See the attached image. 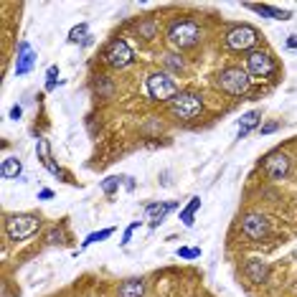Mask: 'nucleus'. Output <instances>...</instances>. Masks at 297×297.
<instances>
[{
	"label": "nucleus",
	"instance_id": "1",
	"mask_svg": "<svg viewBox=\"0 0 297 297\" xmlns=\"http://www.w3.org/2000/svg\"><path fill=\"white\" fill-rule=\"evenodd\" d=\"M216 84H218V89H224L226 94L239 97L251 86V79H249V71L239 69V66H229V69H224L216 76Z\"/></svg>",
	"mask_w": 297,
	"mask_h": 297
},
{
	"label": "nucleus",
	"instance_id": "2",
	"mask_svg": "<svg viewBox=\"0 0 297 297\" xmlns=\"http://www.w3.org/2000/svg\"><path fill=\"white\" fill-rule=\"evenodd\" d=\"M41 221H38V216H33V214H18V216H8V221H5V229H8V236L10 239H16V241H23L28 236H33L38 231Z\"/></svg>",
	"mask_w": 297,
	"mask_h": 297
},
{
	"label": "nucleus",
	"instance_id": "3",
	"mask_svg": "<svg viewBox=\"0 0 297 297\" xmlns=\"http://www.w3.org/2000/svg\"><path fill=\"white\" fill-rule=\"evenodd\" d=\"M198 38H201V28L193 20H181V23H175L168 31V41L175 49H191L198 43Z\"/></svg>",
	"mask_w": 297,
	"mask_h": 297
},
{
	"label": "nucleus",
	"instance_id": "4",
	"mask_svg": "<svg viewBox=\"0 0 297 297\" xmlns=\"http://www.w3.org/2000/svg\"><path fill=\"white\" fill-rule=\"evenodd\" d=\"M203 109L201 97L193 94V92H181L178 97L170 102V112L178 117V119H196Z\"/></svg>",
	"mask_w": 297,
	"mask_h": 297
},
{
	"label": "nucleus",
	"instance_id": "5",
	"mask_svg": "<svg viewBox=\"0 0 297 297\" xmlns=\"http://www.w3.org/2000/svg\"><path fill=\"white\" fill-rule=\"evenodd\" d=\"M148 94L152 99H158V102H173L175 97H178V86H175V82L170 79L168 74H150V79H148Z\"/></svg>",
	"mask_w": 297,
	"mask_h": 297
},
{
	"label": "nucleus",
	"instance_id": "6",
	"mask_svg": "<svg viewBox=\"0 0 297 297\" xmlns=\"http://www.w3.org/2000/svg\"><path fill=\"white\" fill-rule=\"evenodd\" d=\"M257 41H259V33L254 28H251V26H239L234 31H229L226 46L234 49V51H247L251 46H257Z\"/></svg>",
	"mask_w": 297,
	"mask_h": 297
},
{
	"label": "nucleus",
	"instance_id": "7",
	"mask_svg": "<svg viewBox=\"0 0 297 297\" xmlns=\"http://www.w3.org/2000/svg\"><path fill=\"white\" fill-rule=\"evenodd\" d=\"M247 69L251 76H259V79H267V76H272L274 71H277V66H274L272 56L264 51H251L249 59H247Z\"/></svg>",
	"mask_w": 297,
	"mask_h": 297
},
{
	"label": "nucleus",
	"instance_id": "8",
	"mask_svg": "<svg viewBox=\"0 0 297 297\" xmlns=\"http://www.w3.org/2000/svg\"><path fill=\"white\" fill-rule=\"evenodd\" d=\"M104 59H107L109 66H115V69H125V66H130V64H132V51H130V46H127V41H122V38L112 41V43L107 46Z\"/></svg>",
	"mask_w": 297,
	"mask_h": 297
},
{
	"label": "nucleus",
	"instance_id": "9",
	"mask_svg": "<svg viewBox=\"0 0 297 297\" xmlns=\"http://www.w3.org/2000/svg\"><path fill=\"white\" fill-rule=\"evenodd\" d=\"M264 170H267L269 178L282 181L284 175H287V170H290V160H287V155H282V152H272V155L264 160Z\"/></svg>",
	"mask_w": 297,
	"mask_h": 297
},
{
	"label": "nucleus",
	"instance_id": "10",
	"mask_svg": "<svg viewBox=\"0 0 297 297\" xmlns=\"http://www.w3.org/2000/svg\"><path fill=\"white\" fill-rule=\"evenodd\" d=\"M267 229H269L267 221L257 214H249V216H244V221H241V231H244V236H249V239H262L267 234Z\"/></svg>",
	"mask_w": 297,
	"mask_h": 297
},
{
	"label": "nucleus",
	"instance_id": "11",
	"mask_svg": "<svg viewBox=\"0 0 297 297\" xmlns=\"http://www.w3.org/2000/svg\"><path fill=\"white\" fill-rule=\"evenodd\" d=\"M178 206L175 201H168V203H150L148 208H145V214H148V221H150V226H160L163 224V218L168 216L173 208Z\"/></svg>",
	"mask_w": 297,
	"mask_h": 297
},
{
	"label": "nucleus",
	"instance_id": "12",
	"mask_svg": "<svg viewBox=\"0 0 297 297\" xmlns=\"http://www.w3.org/2000/svg\"><path fill=\"white\" fill-rule=\"evenodd\" d=\"M33 61H36V53H33L31 46L23 41V43H20V56H18V64H16V71L18 74H28L31 66H33Z\"/></svg>",
	"mask_w": 297,
	"mask_h": 297
},
{
	"label": "nucleus",
	"instance_id": "13",
	"mask_svg": "<svg viewBox=\"0 0 297 297\" xmlns=\"http://www.w3.org/2000/svg\"><path fill=\"white\" fill-rule=\"evenodd\" d=\"M267 264H264V262H259V259H251L249 264H247V277L251 280V282H264V280H267Z\"/></svg>",
	"mask_w": 297,
	"mask_h": 297
},
{
	"label": "nucleus",
	"instance_id": "14",
	"mask_svg": "<svg viewBox=\"0 0 297 297\" xmlns=\"http://www.w3.org/2000/svg\"><path fill=\"white\" fill-rule=\"evenodd\" d=\"M142 292H145V282L142 280H127L122 287H119L117 297H142Z\"/></svg>",
	"mask_w": 297,
	"mask_h": 297
},
{
	"label": "nucleus",
	"instance_id": "15",
	"mask_svg": "<svg viewBox=\"0 0 297 297\" xmlns=\"http://www.w3.org/2000/svg\"><path fill=\"white\" fill-rule=\"evenodd\" d=\"M20 170H23V163L18 158H5L3 165H0V175H3V178H18Z\"/></svg>",
	"mask_w": 297,
	"mask_h": 297
},
{
	"label": "nucleus",
	"instance_id": "16",
	"mask_svg": "<svg viewBox=\"0 0 297 297\" xmlns=\"http://www.w3.org/2000/svg\"><path fill=\"white\" fill-rule=\"evenodd\" d=\"M259 112L257 109H251V112H247L244 117H241V122H239V137H244V135H249L251 130L257 127V122H259Z\"/></svg>",
	"mask_w": 297,
	"mask_h": 297
},
{
	"label": "nucleus",
	"instance_id": "17",
	"mask_svg": "<svg viewBox=\"0 0 297 297\" xmlns=\"http://www.w3.org/2000/svg\"><path fill=\"white\" fill-rule=\"evenodd\" d=\"M254 13H259V16H267V18H274V20H287L290 18V13L287 10H277V8H269V5H249Z\"/></svg>",
	"mask_w": 297,
	"mask_h": 297
},
{
	"label": "nucleus",
	"instance_id": "18",
	"mask_svg": "<svg viewBox=\"0 0 297 297\" xmlns=\"http://www.w3.org/2000/svg\"><path fill=\"white\" fill-rule=\"evenodd\" d=\"M36 152L41 155V163L46 165V168H49L51 173H56V175H59V168H56V165L51 163V155H49V142H46V140H38V145H36Z\"/></svg>",
	"mask_w": 297,
	"mask_h": 297
},
{
	"label": "nucleus",
	"instance_id": "19",
	"mask_svg": "<svg viewBox=\"0 0 297 297\" xmlns=\"http://www.w3.org/2000/svg\"><path fill=\"white\" fill-rule=\"evenodd\" d=\"M198 208H201V198H191V203H188V208H183L181 211V221L185 224V226H193V214L198 211Z\"/></svg>",
	"mask_w": 297,
	"mask_h": 297
},
{
	"label": "nucleus",
	"instance_id": "20",
	"mask_svg": "<svg viewBox=\"0 0 297 297\" xmlns=\"http://www.w3.org/2000/svg\"><path fill=\"white\" fill-rule=\"evenodd\" d=\"M115 234V229H104V231H94V234H89L84 239V244H82V249L84 247H89V244H97V241H102V239H109Z\"/></svg>",
	"mask_w": 297,
	"mask_h": 297
},
{
	"label": "nucleus",
	"instance_id": "21",
	"mask_svg": "<svg viewBox=\"0 0 297 297\" xmlns=\"http://www.w3.org/2000/svg\"><path fill=\"white\" fill-rule=\"evenodd\" d=\"M56 76H59V66H49L46 71V89H56Z\"/></svg>",
	"mask_w": 297,
	"mask_h": 297
},
{
	"label": "nucleus",
	"instance_id": "22",
	"mask_svg": "<svg viewBox=\"0 0 297 297\" xmlns=\"http://www.w3.org/2000/svg\"><path fill=\"white\" fill-rule=\"evenodd\" d=\"M84 36H86V23H82V26H74V28H71V33H69V41L79 43V41H84Z\"/></svg>",
	"mask_w": 297,
	"mask_h": 297
},
{
	"label": "nucleus",
	"instance_id": "23",
	"mask_svg": "<svg viewBox=\"0 0 297 297\" xmlns=\"http://www.w3.org/2000/svg\"><path fill=\"white\" fill-rule=\"evenodd\" d=\"M117 188H119V178H107V181H102V191H104L107 196H112Z\"/></svg>",
	"mask_w": 297,
	"mask_h": 297
},
{
	"label": "nucleus",
	"instance_id": "24",
	"mask_svg": "<svg viewBox=\"0 0 297 297\" xmlns=\"http://www.w3.org/2000/svg\"><path fill=\"white\" fill-rule=\"evenodd\" d=\"M178 257H183V259H196V257H201V249H178Z\"/></svg>",
	"mask_w": 297,
	"mask_h": 297
},
{
	"label": "nucleus",
	"instance_id": "25",
	"mask_svg": "<svg viewBox=\"0 0 297 297\" xmlns=\"http://www.w3.org/2000/svg\"><path fill=\"white\" fill-rule=\"evenodd\" d=\"M165 64H168L173 71H181V69H183V61H181L178 56H165Z\"/></svg>",
	"mask_w": 297,
	"mask_h": 297
},
{
	"label": "nucleus",
	"instance_id": "26",
	"mask_svg": "<svg viewBox=\"0 0 297 297\" xmlns=\"http://www.w3.org/2000/svg\"><path fill=\"white\" fill-rule=\"evenodd\" d=\"M61 239H64L61 231H51V234H49V244H61Z\"/></svg>",
	"mask_w": 297,
	"mask_h": 297
},
{
	"label": "nucleus",
	"instance_id": "27",
	"mask_svg": "<svg viewBox=\"0 0 297 297\" xmlns=\"http://www.w3.org/2000/svg\"><path fill=\"white\" fill-rule=\"evenodd\" d=\"M140 226V221H135V224H130L127 226V231H125V236H122V244H127V241H130V236H132V231H135Z\"/></svg>",
	"mask_w": 297,
	"mask_h": 297
},
{
	"label": "nucleus",
	"instance_id": "28",
	"mask_svg": "<svg viewBox=\"0 0 297 297\" xmlns=\"http://www.w3.org/2000/svg\"><path fill=\"white\" fill-rule=\"evenodd\" d=\"M20 115H23V109H20V107H13V109H10V117H13V119H20Z\"/></svg>",
	"mask_w": 297,
	"mask_h": 297
},
{
	"label": "nucleus",
	"instance_id": "29",
	"mask_svg": "<svg viewBox=\"0 0 297 297\" xmlns=\"http://www.w3.org/2000/svg\"><path fill=\"white\" fill-rule=\"evenodd\" d=\"M287 46H290V49H297V36H290V38H287Z\"/></svg>",
	"mask_w": 297,
	"mask_h": 297
},
{
	"label": "nucleus",
	"instance_id": "30",
	"mask_svg": "<svg viewBox=\"0 0 297 297\" xmlns=\"http://www.w3.org/2000/svg\"><path fill=\"white\" fill-rule=\"evenodd\" d=\"M274 130H277V125H264V127H262L264 135H267V132H274Z\"/></svg>",
	"mask_w": 297,
	"mask_h": 297
},
{
	"label": "nucleus",
	"instance_id": "31",
	"mask_svg": "<svg viewBox=\"0 0 297 297\" xmlns=\"http://www.w3.org/2000/svg\"><path fill=\"white\" fill-rule=\"evenodd\" d=\"M51 196H53V193H51L49 188H46V191H41V193H38V198H51Z\"/></svg>",
	"mask_w": 297,
	"mask_h": 297
}]
</instances>
